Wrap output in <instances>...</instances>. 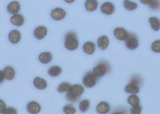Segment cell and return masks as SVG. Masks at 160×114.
Masks as SVG:
<instances>
[{
    "label": "cell",
    "instance_id": "6da1fadb",
    "mask_svg": "<svg viewBox=\"0 0 160 114\" xmlns=\"http://www.w3.org/2000/svg\"><path fill=\"white\" fill-rule=\"evenodd\" d=\"M65 47L69 51H74L79 47L77 35L74 32H69L65 36Z\"/></svg>",
    "mask_w": 160,
    "mask_h": 114
},
{
    "label": "cell",
    "instance_id": "7a4b0ae2",
    "mask_svg": "<svg viewBox=\"0 0 160 114\" xmlns=\"http://www.w3.org/2000/svg\"><path fill=\"white\" fill-rule=\"evenodd\" d=\"M110 66L109 63L106 60H101L97 64V66L93 69L92 72L99 78L108 73L110 72Z\"/></svg>",
    "mask_w": 160,
    "mask_h": 114
},
{
    "label": "cell",
    "instance_id": "3957f363",
    "mask_svg": "<svg viewBox=\"0 0 160 114\" xmlns=\"http://www.w3.org/2000/svg\"><path fill=\"white\" fill-rule=\"evenodd\" d=\"M99 78L92 71H89L85 73L83 78V84L87 88H92L96 86L98 83Z\"/></svg>",
    "mask_w": 160,
    "mask_h": 114
},
{
    "label": "cell",
    "instance_id": "277c9868",
    "mask_svg": "<svg viewBox=\"0 0 160 114\" xmlns=\"http://www.w3.org/2000/svg\"><path fill=\"white\" fill-rule=\"evenodd\" d=\"M125 45L126 47L130 50H133L137 49L139 46V42L137 35L134 33H129L126 39Z\"/></svg>",
    "mask_w": 160,
    "mask_h": 114
},
{
    "label": "cell",
    "instance_id": "5b68a950",
    "mask_svg": "<svg viewBox=\"0 0 160 114\" xmlns=\"http://www.w3.org/2000/svg\"><path fill=\"white\" fill-rule=\"evenodd\" d=\"M66 12L62 8L57 7L53 8L51 12V17L56 21H60L65 18Z\"/></svg>",
    "mask_w": 160,
    "mask_h": 114
},
{
    "label": "cell",
    "instance_id": "8992f818",
    "mask_svg": "<svg viewBox=\"0 0 160 114\" xmlns=\"http://www.w3.org/2000/svg\"><path fill=\"white\" fill-rule=\"evenodd\" d=\"M48 34V29L44 26H39L35 28L33 31V36L38 40L43 39Z\"/></svg>",
    "mask_w": 160,
    "mask_h": 114
},
{
    "label": "cell",
    "instance_id": "52a82bcc",
    "mask_svg": "<svg viewBox=\"0 0 160 114\" xmlns=\"http://www.w3.org/2000/svg\"><path fill=\"white\" fill-rule=\"evenodd\" d=\"M115 9L114 4L109 2H104L101 7V12L106 15H112L115 12Z\"/></svg>",
    "mask_w": 160,
    "mask_h": 114
},
{
    "label": "cell",
    "instance_id": "ba28073f",
    "mask_svg": "<svg viewBox=\"0 0 160 114\" xmlns=\"http://www.w3.org/2000/svg\"><path fill=\"white\" fill-rule=\"evenodd\" d=\"M26 110L30 114H38L41 110V107L36 101H32L26 105Z\"/></svg>",
    "mask_w": 160,
    "mask_h": 114
},
{
    "label": "cell",
    "instance_id": "9c48e42d",
    "mask_svg": "<svg viewBox=\"0 0 160 114\" xmlns=\"http://www.w3.org/2000/svg\"><path fill=\"white\" fill-rule=\"evenodd\" d=\"M85 91L84 88L82 85L79 84H75L71 86L69 91H68L69 93H71L74 96L79 98L81 96Z\"/></svg>",
    "mask_w": 160,
    "mask_h": 114
},
{
    "label": "cell",
    "instance_id": "30bf717a",
    "mask_svg": "<svg viewBox=\"0 0 160 114\" xmlns=\"http://www.w3.org/2000/svg\"><path fill=\"white\" fill-rule=\"evenodd\" d=\"M113 35L117 40L122 41L126 40L128 37V33L124 28L121 27H118L115 28L113 31Z\"/></svg>",
    "mask_w": 160,
    "mask_h": 114
},
{
    "label": "cell",
    "instance_id": "8fae6325",
    "mask_svg": "<svg viewBox=\"0 0 160 114\" xmlns=\"http://www.w3.org/2000/svg\"><path fill=\"white\" fill-rule=\"evenodd\" d=\"M7 9L9 14L16 15L18 14V12L20 11L21 6L18 2L13 1L10 2V3L7 5Z\"/></svg>",
    "mask_w": 160,
    "mask_h": 114
},
{
    "label": "cell",
    "instance_id": "7c38bea8",
    "mask_svg": "<svg viewBox=\"0 0 160 114\" xmlns=\"http://www.w3.org/2000/svg\"><path fill=\"white\" fill-rule=\"evenodd\" d=\"M8 39L12 44H16L19 43L21 39V35L19 31L17 30H13L8 33Z\"/></svg>",
    "mask_w": 160,
    "mask_h": 114
},
{
    "label": "cell",
    "instance_id": "4fadbf2b",
    "mask_svg": "<svg viewBox=\"0 0 160 114\" xmlns=\"http://www.w3.org/2000/svg\"><path fill=\"white\" fill-rule=\"evenodd\" d=\"M110 111V105L106 101H101L96 107V112L99 114H107Z\"/></svg>",
    "mask_w": 160,
    "mask_h": 114
},
{
    "label": "cell",
    "instance_id": "5bb4252c",
    "mask_svg": "<svg viewBox=\"0 0 160 114\" xmlns=\"http://www.w3.org/2000/svg\"><path fill=\"white\" fill-rule=\"evenodd\" d=\"M33 85L38 90H44L48 87L47 82L42 78L37 77L33 80Z\"/></svg>",
    "mask_w": 160,
    "mask_h": 114
},
{
    "label": "cell",
    "instance_id": "9a60e30c",
    "mask_svg": "<svg viewBox=\"0 0 160 114\" xmlns=\"http://www.w3.org/2000/svg\"><path fill=\"white\" fill-rule=\"evenodd\" d=\"M124 91L128 94H137L140 92L139 85H138L137 84L133 83V82H129L125 87Z\"/></svg>",
    "mask_w": 160,
    "mask_h": 114
},
{
    "label": "cell",
    "instance_id": "2e32d148",
    "mask_svg": "<svg viewBox=\"0 0 160 114\" xmlns=\"http://www.w3.org/2000/svg\"><path fill=\"white\" fill-rule=\"evenodd\" d=\"M82 49L85 53L90 55L94 53L96 51V45L93 42L88 41L84 43Z\"/></svg>",
    "mask_w": 160,
    "mask_h": 114
},
{
    "label": "cell",
    "instance_id": "e0dca14e",
    "mask_svg": "<svg viewBox=\"0 0 160 114\" xmlns=\"http://www.w3.org/2000/svg\"><path fill=\"white\" fill-rule=\"evenodd\" d=\"M4 77L8 80H12L16 76V71L11 66L5 67L2 71Z\"/></svg>",
    "mask_w": 160,
    "mask_h": 114
},
{
    "label": "cell",
    "instance_id": "ac0fdd59",
    "mask_svg": "<svg viewBox=\"0 0 160 114\" xmlns=\"http://www.w3.org/2000/svg\"><path fill=\"white\" fill-rule=\"evenodd\" d=\"M110 41L108 37L106 35H102L98 38L97 44L99 48L101 50H105L109 46Z\"/></svg>",
    "mask_w": 160,
    "mask_h": 114
},
{
    "label": "cell",
    "instance_id": "d6986e66",
    "mask_svg": "<svg viewBox=\"0 0 160 114\" xmlns=\"http://www.w3.org/2000/svg\"><path fill=\"white\" fill-rule=\"evenodd\" d=\"M10 22L13 25L20 27L24 22V18L21 14H18L16 15H13L10 17Z\"/></svg>",
    "mask_w": 160,
    "mask_h": 114
},
{
    "label": "cell",
    "instance_id": "ffe728a7",
    "mask_svg": "<svg viewBox=\"0 0 160 114\" xmlns=\"http://www.w3.org/2000/svg\"><path fill=\"white\" fill-rule=\"evenodd\" d=\"M52 56L50 52H43L38 55V60L40 62L43 64H48L52 60Z\"/></svg>",
    "mask_w": 160,
    "mask_h": 114
},
{
    "label": "cell",
    "instance_id": "44dd1931",
    "mask_svg": "<svg viewBox=\"0 0 160 114\" xmlns=\"http://www.w3.org/2000/svg\"><path fill=\"white\" fill-rule=\"evenodd\" d=\"M140 2L143 4L148 5V7L152 10H158L160 8V2L156 0H141Z\"/></svg>",
    "mask_w": 160,
    "mask_h": 114
},
{
    "label": "cell",
    "instance_id": "7402d4cb",
    "mask_svg": "<svg viewBox=\"0 0 160 114\" xmlns=\"http://www.w3.org/2000/svg\"><path fill=\"white\" fill-rule=\"evenodd\" d=\"M98 7V2L96 0H87L85 3V7L88 12H94Z\"/></svg>",
    "mask_w": 160,
    "mask_h": 114
},
{
    "label": "cell",
    "instance_id": "603a6c76",
    "mask_svg": "<svg viewBox=\"0 0 160 114\" xmlns=\"http://www.w3.org/2000/svg\"><path fill=\"white\" fill-rule=\"evenodd\" d=\"M149 22L151 25V28L155 31L158 32L160 30V20L156 17H151L149 19Z\"/></svg>",
    "mask_w": 160,
    "mask_h": 114
},
{
    "label": "cell",
    "instance_id": "cb8c5ba5",
    "mask_svg": "<svg viewBox=\"0 0 160 114\" xmlns=\"http://www.w3.org/2000/svg\"><path fill=\"white\" fill-rule=\"evenodd\" d=\"M62 69L58 66H51L48 71V74L51 77H57L62 73Z\"/></svg>",
    "mask_w": 160,
    "mask_h": 114
},
{
    "label": "cell",
    "instance_id": "d4e9b609",
    "mask_svg": "<svg viewBox=\"0 0 160 114\" xmlns=\"http://www.w3.org/2000/svg\"><path fill=\"white\" fill-rule=\"evenodd\" d=\"M128 103L132 107L137 106L140 104V98L136 94H131L128 97Z\"/></svg>",
    "mask_w": 160,
    "mask_h": 114
},
{
    "label": "cell",
    "instance_id": "484cf974",
    "mask_svg": "<svg viewBox=\"0 0 160 114\" xmlns=\"http://www.w3.org/2000/svg\"><path fill=\"white\" fill-rule=\"evenodd\" d=\"M71 87V85H70V83H67V82H63L58 86L57 91L59 93L67 92L69 91Z\"/></svg>",
    "mask_w": 160,
    "mask_h": 114
},
{
    "label": "cell",
    "instance_id": "4316f807",
    "mask_svg": "<svg viewBox=\"0 0 160 114\" xmlns=\"http://www.w3.org/2000/svg\"><path fill=\"white\" fill-rule=\"evenodd\" d=\"M90 108V101L88 99H83L80 101L79 104V109L82 112H86Z\"/></svg>",
    "mask_w": 160,
    "mask_h": 114
},
{
    "label": "cell",
    "instance_id": "83f0119b",
    "mask_svg": "<svg viewBox=\"0 0 160 114\" xmlns=\"http://www.w3.org/2000/svg\"><path fill=\"white\" fill-rule=\"evenodd\" d=\"M123 2H124L123 4H124V8L129 11L134 10L137 9L138 7V5L137 3L128 1V0H125V1H124Z\"/></svg>",
    "mask_w": 160,
    "mask_h": 114
},
{
    "label": "cell",
    "instance_id": "f1b7e54d",
    "mask_svg": "<svg viewBox=\"0 0 160 114\" xmlns=\"http://www.w3.org/2000/svg\"><path fill=\"white\" fill-rule=\"evenodd\" d=\"M63 112L65 114H75L76 110L73 105L68 104L63 107Z\"/></svg>",
    "mask_w": 160,
    "mask_h": 114
},
{
    "label": "cell",
    "instance_id": "f546056e",
    "mask_svg": "<svg viewBox=\"0 0 160 114\" xmlns=\"http://www.w3.org/2000/svg\"><path fill=\"white\" fill-rule=\"evenodd\" d=\"M151 49L154 53H160V40H156L152 43Z\"/></svg>",
    "mask_w": 160,
    "mask_h": 114
},
{
    "label": "cell",
    "instance_id": "4dcf8cb0",
    "mask_svg": "<svg viewBox=\"0 0 160 114\" xmlns=\"http://www.w3.org/2000/svg\"><path fill=\"white\" fill-rule=\"evenodd\" d=\"M142 107L139 105L137 106L132 107L130 108V113L131 114H141L142 113Z\"/></svg>",
    "mask_w": 160,
    "mask_h": 114
},
{
    "label": "cell",
    "instance_id": "1f68e13d",
    "mask_svg": "<svg viewBox=\"0 0 160 114\" xmlns=\"http://www.w3.org/2000/svg\"><path fill=\"white\" fill-rule=\"evenodd\" d=\"M65 97L66 99H68V101H69L70 102H76V101L78 100L79 98L74 96L73 95H72L71 93H69V92H66V95H65Z\"/></svg>",
    "mask_w": 160,
    "mask_h": 114
},
{
    "label": "cell",
    "instance_id": "d6a6232c",
    "mask_svg": "<svg viewBox=\"0 0 160 114\" xmlns=\"http://www.w3.org/2000/svg\"><path fill=\"white\" fill-rule=\"evenodd\" d=\"M2 114H18V112L14 107H7Z\"/></svg>",
    "mask_w": 160,
    "mask_h": 114
},
{
    "label": "cell",
    "instance_id": "836d02e7",
    "mask_svg": "<svg viewBox=\"0 0 160 114\" xmlns=\"http://www.w3.org/2000/svg\"><path fill=\"white\" fill-rule=\"evenodd\" d=\"M7 108V107H6V105L4 101L2 99H0V113L2 114Z\"/></svg>",
    "mask_w": 160,
    "mask_h": 114
},
{
    "label": "cell",
    "instance_id": "e575fe53",
    "mask_svg": "<svg viewBox=\"0 0 160 114\" xmlns=\"http://www.w3.org/2000/svg\"><path fill=\"white\" fill-rule=\"evenodd\" d=\"M111 114H126V111L124 110H119L113 112Z\"/></svg>",
    "mask_w": 160,
    "mask_h": 114
},
{
    "label": "cell",
    "instance_id": "d590c367",
    "mask_svg": "<svg viewBox=\"0 0 160 114\" xmlns=\"http://www.w3.org/2000/svg\"><path fill=\"white\" fill-rule=\"evenodd\" d=\"M0 77H1V80H0V82H1V83H2L3 82L4 79H5V77H4V75H3V74L2 71H0Z\"/></svg>",
    "mask_w": 160,
    "mask_h": 114
},
{
    "label": "cell",
    "instance_id": "8d00e7d4",
    "mask_svg": "<svg viewBox=\"0 0 160 114\" xmlns=\"http://www.w3.org/2000/svg\"><path fill=\"white\" fill-rule=\"evenodd\" d=\"M67 3H72V2H74V1H65Z\"/></svg>",
    "mask_w": 160,
    "mask_h": 114
}]
</instances>
